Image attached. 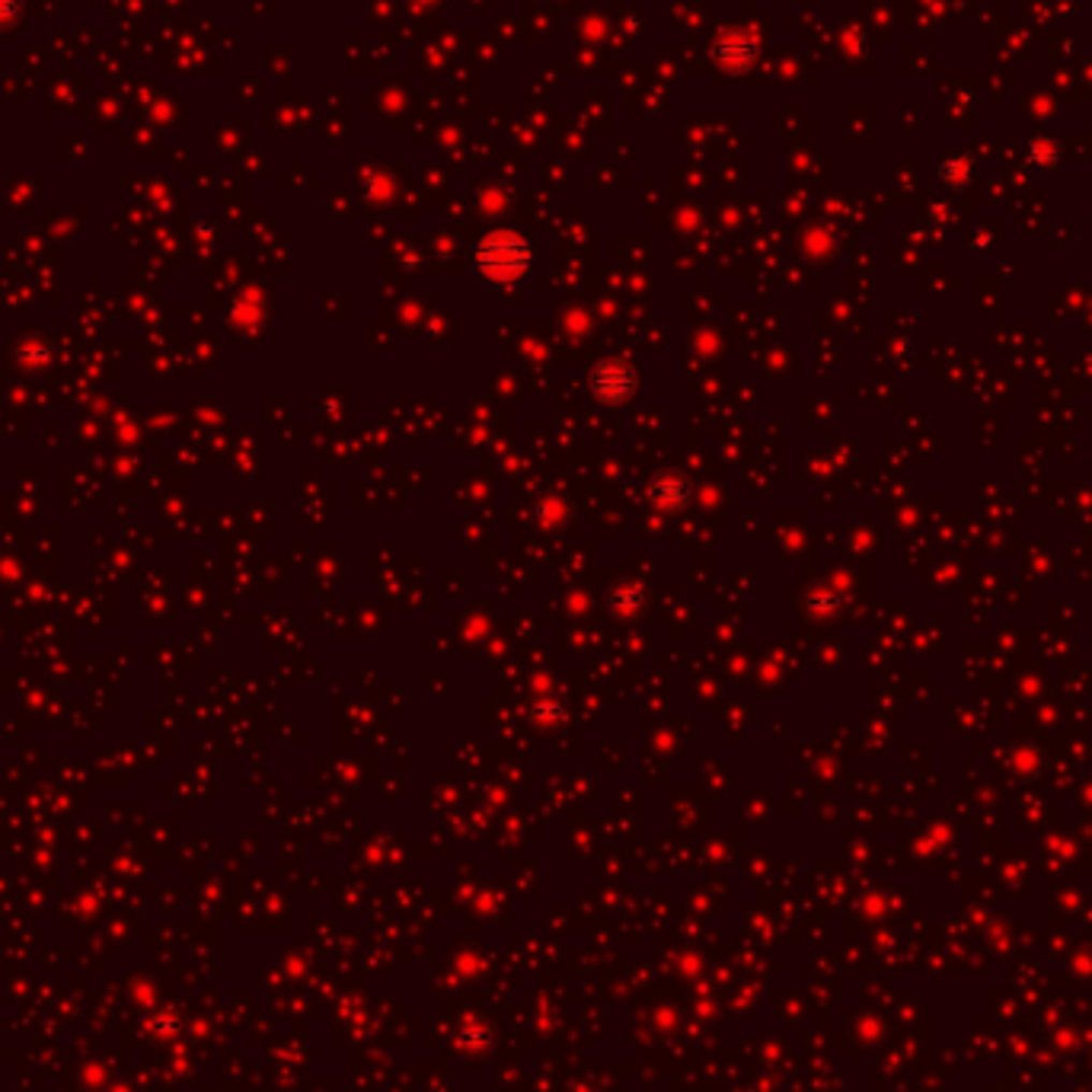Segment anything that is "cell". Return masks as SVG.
<instances>
[{"instance_id":"7a4b0ae2","label":"cell","mask_w":1092,"mask_h":1092,"mask_svg":"<svg viewBox=\"0 0 1092 1092\" xmlns=\"http://www.w3.org/2000/svg\"><path fill=\"white\" fill-rule=\"evenodd\" d=\"M632 387H636V374H632L629 364L607 362L592 370V390H595V396H601L607 403L626 399L632 393Z\"/></svg>"},{"instance_id":"6da1fadb","label":"cell","mask_w":1092,"mask_h":1092,"mask_svg":"<svg viewBox=\"0 0 1092 1092\" xmlns=\"http://www.w3.org/2000/svg\"><path fill=\"white\" fill-rule=\"evenodd\" d=\"M530 243L511 231L489 234L477 246V265L489 278H518L530 268Z\"/></svg>"}]
</instances>
